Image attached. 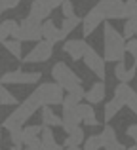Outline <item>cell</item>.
<instances>
[{"label":"cell","mask_w":137,"mask_h":150,"mask_svg":"<svg viewBox=\"0 0 137 150\" xmlns=\"http://www.w3.org/2000/svg\"><path fill=\"white\" fill-rule=\"evenodd\" d=\"M38 108H42V103L38 99L36 93H31L23 103H19L13 110L6 116V120L2 122V127L8 129V131H13V129H23V124L36 112Z\"/></svg>","instance_id":"obj_1"},{"label":"cell","mask_w":137,"mask_h":150,"mask_svg":"<svg viewBox=\"0 0 137 150\" xmlns=\"http://www.w3.org/2000/svg\"><path fill=\"white\" fill-rule=\"evenodd\" d=\"M103 42H105V61L109 63H120L124 61L126 55V38L111 25L105 23L103 25Z\"/></svg>","instance_id":"obj_2"},{"label":"cell","mask_w":137,"mask_h":150,"mask_svg":"<svg viewBox=\"0 0 137 150\" xmlns=\"http://www.w3.org/2000/svg\"><path fill=\"white\" fill-rule=\"evenodd\" d=\"M52 78H53V82L59 84L67 93L72 91L76 86H82V80L78 78V74L70 69L67 63H63V61L55 63V65L52 67Z\"/></svg>","instance_id":"obj_3"},{"label":"cell","mask_w":137,"mask_h":150,"mask_svg":"<svg viewBox=\"0 0 137 150\" xmlns=\"http://www.w3.org/2000/svg\"><path fill=\"white\" fill-rule=\"evenodd\" d=\"M34 93L38 95L42 106L63 105V99H65V89L59 84H55V82H44V84H40L34 89Z\"/></svg>","instance_id":"obj_4"},{"label":"cell","mask_w":137,"mask_h":150,"mask_svg":"<svg viewBox=\"0 0 137 150\" xmlns=\"http://www.w3.org/2000/svg\"><path fill=\"white\" fill-rule=\"evenodd\" d=\"M19 42H40L42 40V21L27 15L21 23H19V33L15 36Z\"/></svg>","instance_id":"obj_5"},{"label":"cell","mask_w":137,"mask_h":150,"mask_svg":"<svg viewBox=\"0 0 137 150\" xmlns=\"http://www.w3.org/2000/svg\"><path fill=\"white\" fill-rule=\"evenodd\" d=\"M78 105H80V103H76L74 99H70L69 95L63 99V114H61L63 125H61V127L65 129V133H67V135L72 131V129L80 127V124H82L80 112H78Z\"/></svg>","instance_id":"obj_6"},{"label":"cell","mask_w":137,"mask_h":150,"mask_svg":"<svg viewBox=\"0 0 137 150\" xmlns=\"http://www.w3.org/2000/svg\"><path fill=\"white\" fill-rule=\"evenodd\" d=\"M95 8L105 19H126V2L124 0H99Z\"/></svg>","instance_id":"obj_7"},{"label":"cell","mask_w":137,"mask_h":150,"mask_svg":"<svg viewBox=\"0 0 137 150\" xmlns=\"http://www.w3.org/2000/svg\"><path fill=\"white\" fill-rule=\"evenodd\" d=\"M61 4H63V0H33V4L29 8V15L38 19V21H46L50 17V13L55 8H59Z\"/></svg>","instance_id":"obj_8"},{"label":"cell","mask_w":137,"mask_h":150,"mask_svg":"<svg viewBox=\"0 0 137 150\" xmlns=\"http://www.w3.org/2000/svg\"><path fill=\"white\" fill-rule=\"evenodd\" d=\"M42 78L40 72H25V70H11V72H4L0 78V84H38Z\"/></svg>","instance_id":"obj_9"},{"label":"cell","mask_w":137,"mask_h":150,"mask_svg":"<svg viewBox=\"0 0 137 150\" xmlns=\"http://www.w3.org/2000/svg\"><path fill=\"white\" fill-rule=\"evenodd\" d=\"M105 57H101L99 53H97L95 50L92 48V46H89L88 48V51H86L84 53V65L88 67L89 70H92L93 74H95L97 78H99L101 82L105 80V76H107V69H105Z\"/></svg>","instance_id":"obj_10"},{"label":"cell","mask_w":137,"mask_h":150,"mask_svg":"<svg viewBox=\"0 0 137 150\" xmlns=\"http://www.w3.org/2000/svg\"><path fill=\"white\" fill-rule=\"evenodd\" d=\"M53 53V44H50L48 40H40L25 57L21 59L23 63H46Z\"/></svg>","instance_id":"obj_11"},{"label":"cell","mask_w":137,"mask_h":150,"mask_svg":"<svg viewBox=\"0 0 137 150\" xmlns=\"http://www.w3.org/2000/svg\"><path fill=\"white\" fill-rule=\"evenodd\" d=\"M105 21H107V19L103 17V13H101L95 6H93L92 10L84 15V19H82V34H84V38L89 36V34H92L99 25H103Z\"/></svg>","instance_id":"obj_12"},{"label":"cell","mask_w":137,"mask_h":150,"mask_svg":"<svg viewBox=\"0 0 137 150\" xmlns=\"http://www.w3.org/2000/svg\"><path fill=\"white\" fill-rule=\"evenodd\" d=\"M65 34L63 30H61V27H55V23L52 21V19H46V21H42V40H48L50 44L55 46L57 42L65 40Z\"/></svg>","instance_id":"obj_13"},{"label":"cell","mask_w":137,"mask_h":150,"mask_svg":"<svg viewBox=\"0 0 137 150\" xmlns=\"http://www.w3.org/2000/svg\"><path fill=\"white\" fill-rule=\"evenodd\" d=\"M99 139H101V146L105 150H122L124 148V144L116 137L114 127H111V125H105L103 127V131L99 133Z\"/></svg>","instance_id":"obj_14"},{"label":"cell","mask_w":137,"mask_h":150,"mask_svg":"<svg viewBox=\"0 0 137 150\" xmlns=\"http://www.w3.org/2000/svg\"><path fill=\"white\" fill-rule=\"evenodd\" d=\"M89 46L86 44L84 40H67L63 44V51L69 55L72 61H80V59H84V53L88 51Z\"/></svg>","instance_id":"obj_15"},{"label":"cell","mask_w":137,"mask_h":150,"mask_svg":"<svg viewBox=\"0 0 137 150\" xmlns=\"http://www.w3.org/2000/svg\"><path fill=\"white\" fill-rule=\"evenodd\" d=\"M105 95H107V88H105V82H95L92 88L86 91L84 99L89 103V105H99V103L105 101Z\"/></svg>","instance_id":"obj_16"},{"label":"cell","mask_w":137,"mask_h":150,"mask_svg":"<svg viewBox=\"0 0 137 150\" xmlns=\"http://www.w3.org/2000/svg\"><path fill=\"white\" fill-rule=\"evenodd\" d=\"M42 127L44 125H27V127H23V144L25 146H33V144L42 143L40 141Z\"/></svg>","instance_id":"obj_17"},{"label":"cell","mask_w":137,"mask_h":150,"mask_svg":"<svg viewBox=\"0 0 137 150\" xmlns=\"http://www.w3.org/2000/svg\"><path fill=\"white\" fill-rule=\"evenodd\" d=\"M78 112H80V118H82V124L84 125H89V127H95L99 124L95 112H93V106L89 103H84V105H78Z\"/></svg>","instance_id":"obj_18"},{"label":"cell","mask_w":137,"mask_h":150,"mask_svg":"<svg viewBox=\"0 0 137 150\" xmlns=\"http://www.w3.org/2000/svg\"><path fill=\"white\" fill-rule=\"evenodd\" d=\"M135 72H137V65H133L131 69H128L124 61L116 63V67H114V76L118 78L120 82H126V84H130V80H133Z\"/></svg>","instance_id":"obj_19"},{"label":"cell","mask_w":137,"mask_h":150,"mask_svg":"<svg viewBox=\"0 0 137 150\" xmlns=\"http://www.w3.org/2000/svg\"><path fill=\"white\" fill-rule=\"evenodd\" d=\"M42 125H48V127H57V125H63V120H61V116H57L55 112H53L52 106H42Z\"/></svg>","instance_id":"obj_20"},{"label":"cell","mask_w":137,"mask_h":150,"mask_svg":"<svg viewBox=\"0 0 137 150\" xmlns=\"http://www.w3.org/2000/svg\"><path fill=\"white\" fill-rule=\"evenodd\" d=\"M84 141H86L84 139V129H82V127H76V129H72V131L65 137L63 146L65 148H69V146H80Z\"/></svg>","instance_id":"obj_21"},{"label":"cell","mask_w":137,"mask_h":150,"mask_svg":"<svg viewBox=\"0 0 137 150\" xmlns=\"http://www.w3.org/2000/svg\"><path fill=\"white\" fill-rule=\"evenodd\" d=\"M122 106H124V103L120 101V99H116V97H112L111 101L105 105V122H111L112 118L116 116V114L122 110Z\"/></svg>","instance_id":"obj_22"},{"label":"cell","mask_w":137,"mask_h":150,"mask_svg":"<svg viewBox=\"0 0 137 150\" xmlns=\"http://www.w3.org/2000/svg\"><path fill=\"white\" fill-rule=\"evenodd\" d=\"M131 93H133V89H131L130 84H126V82H120V84L116 86V89H114V97H116V99H120L124 105L128 103V99H130Z\"/></svg>","instance_id":"obj_23"},{"label":"cell","mask_w":137,"mask_h":150,"mask_svg":"<svg viewBox=\"0 0 137 150\" xmlns=\"http://www.w3.org/2000/svg\"><path fill=\"white\" fill-rule=\"evenodd\" d=\"M0 105H4V106H17L19 101H17V97H15L10 89L2 86V88H0Z\"/></svg>","instance_id":"obj_24"},{"label":"cell","mask_w":137,"mask_h":150,"mask_svg":"<svg viewBox=\"0 0 137 150\" xmlns=\"http://www.w3.org/2000/svg\"><path fill=\"white\" fill-rule=\"evenodd\" d=\"M78 25H82V19L78 17V15H72V17H65V19H63V23H61V30H63V34L67 36V34H70Z\"/></svg>","instance_id":"obj_25"},{"label":"cell","mask_w":137,"mask_h":150,"mask_svg":"<svg viewBox=\"0 0 137 150\" xmlns=\"http://www.w3.org/2000/svg\"><path fill=\"white\" fill-rule=\"evenodd\" d=\"M0 27H2L4 34H6V36H11V38H15V36H17V33H19V23L13 21V19L0 21Z\"/></svg>","instance_id":"obj_26"},{"label":"cell","mask_w":137,"mask_h":150,"mask_svg":"<svg viewBox=\"0 0 137 150\" xmlns=\"http://www.w3.org/2000/svg\"><path fill=\"white\" fill-rule=\"evenodd\" d=\"M4 44V48H6L8 51H10L13 57H17V59H23V53H21V42L19 40H15V38H8V40H4L2 42Z\"/></svg>","instance_id":"obj_27"},{"label":"cell","mask_w":137,"mask_h":150,"mask_svg":"<svg viewBox=\"0 0 137 150\" xmlns=\"http://www.w3.org/2000/svg\"><path fill=\"white\" fill-rule=\"evenodd\" d=\"M122 36L126 38V40H131L133 36H137V19H126Z\"/></svg>","instance_id":"obj_28"},{"label":"cell","mask_w":137,"mask_h":150,"mask_svg":"<svg viewBox=\"0 0 137 150\" xmlns=\"http://www.w3.org/2000/svg\"><path fill=\"white\" fill-rule=\"evenodd\" d=\"M99 148H103L101 146V139H99V135H93L84 141V148L82 150H99Z\"/></svg>","instance_id":"obj_29"},{"label":"cell","mask_w":137,"mask_h":150,"mask_svg":"<svg viewBox=\"0 0 137 150\" xmlns=\"http://www.w3.org/2000/svg\"><path fill=\"white\" fill-rule=\"evenodd\" d=\"M126 19H137V0H126Z\"/></svg>","instance_id":"obj_30"},{"label":"cell","mask_w":137,"mask_h":150,"mask_svg":"<svg viewBox=\"0 0 137 150\" xmlns=\"http://www.w3.org/2000/svg\"><path fill=\"white\" fill-rule=\"evenodd\" d=\"M61 11H63V17H72L74 13V4L70 2V0H63V4H61Z\"/></svg>","instance_id":"obj_31"},{"label":"cell","mask_w":137,"mask_h":150,"mask_svg":"<svg viewBox=\"0 0 137 150\" xmlns=\"http://www.w3.org/2000/svg\"><path fill=\"white\" fill-rule=\"evenodd\" d=\"M126 51H130V55L133 57V61L137 65V38H131V40L126 42Z\"/></svg>","instance_id":"obj_32"},{"label":"cell","mask_w":137,"mask_h":150,"mask_svg":"<svg viewBox=\"0 0 137 150\" xmlns=\"http://www.w3.org/2000/svg\"><path fill=\"white\" fill-rule=\"evenodd\" d=\"M19 6V0H0V13L8 10H13Z\"/></svg>","instance_id":"obj_33"},{"label":"cell","mask_w":137,"mask_h":150,"mask_svg":"<svg viewBox=\"0 0 137 150\" xmlns=\"http://www.w3.org/2000/svg\"><path fill=\"white\" fill-rule=\"evenodd\" d=\"M10 141H11V144H23V129L10 131Z\"/></svg>","instance_id":"obj_34"},{"label":"cell","mask_w":137,"mask_h":150,"mask_svg":"<svg viewBox=\"0 0 137 150\" xmlns=\"http://www.w3.org/2000/svg\"><path fill=\"white\" fill-rule=\"evenodd\" d=\"M126 105L130 106V110H131V112H133L135 116H137V93H135V91L130 95V99H128V103H126Z\"/></svg>","instance_id":"obj_35"},{"label":"cell","mask_w":137,"mask_h":150,"mask_svg":"<svg viewBox=\"0 0 137 150\" xmlns=\"http://www.w3.org/2000/svg\"><path fill=\"white\" fill-rule=\"evenodd\" d=\"M126 135H128V137H131V139L135 141V144H137V124H131L130 127H128Z\"/></svg>","instance_id":"obj_36"},{"label":"cell","mask_w":137,"mask_h":150,"mask_svg":"<svg viewBox=\"0 0 137 150\" xmlns=\"http://www.w3.org/2000/svg\"><path fill=\"white\" fill-rule=\"evenodd\" d=\"M23 150H42V143L33 144V146H27V148H23Z\"/></svg>","instance_id":"obj_37"},{"label":"cell","mask_w":137,"mask_h":150,"mask_svg":"<svg viewBox=\"0 0 137 150\" xmlns=\"http://www.w3.org/2000/svg\"><path fill=\"white\" fill-rule=\"evenodd\" d=\"M4 40H8V36H6V34H4L2 27H0V42H4Z\"/></svg>","instance_id":"obj_38"},{"label":"cell","mask_w":137,"mask_h":150,"mask_svg":"<svg viewBox=\"0 0 137 150\" xmlns=\"http://www.w3.org/2000/svg\"><path fill=\"white\" fill-rule=\"evenodd\" d=\"M10 150H23V148H21V144H11Z\"/></svg>","instance_id":"obj_39"},{"label":"cell","mask_w":137,"mask_h":150,"mask_svg":"<svg viewBox=\"0 0 137 150\" xmlns=\"http://www.w3.org/2000/svg\"><path fill=\"white\" fill-rule=\"evenodd\" d=\"M65 150H82V148H78V146H69V148H65Z\"/></svg>","instance_id":"obj_40"},{"label":"cell","mask_w":137,"mask_h":150,"mask_svg":"<svg viewBox=\"0 0 137 150\" xmlns=\"http://www.w3.org/2000/svg\"><path fill=\"white\" fill-rule=\"evenodd\" d=\"M128 150H137V144H133V146H130Z\"/></svg>","instance_id":"obj_41"},{"label":"cell","mask_w":137,"mask_h":150,"mask_svg":"<svg viewBox=\"0 0 137 150\" xmlns=\"http://www.w3.org/2000/svg\"><path fill=\"white\" fill-rule=\"evenodd\" d=\"M0 129H2V127H0ZM0 139H2V135H0Z\"/></svg>","instance_id":"obj_42"},{"label":"cell","mask_w":137,"mask_h":150,"mask_svg":"<svg viewBox=\"0 0 137 150\" xmlns=\"http://www.w3.org/2000/svg\"><path fill=\"white\" fill-rule=\"evenodd\" d=\"M0 78H2V74H0Z\"/></svg>","instance_id":"obj_43"}]
</instances>
